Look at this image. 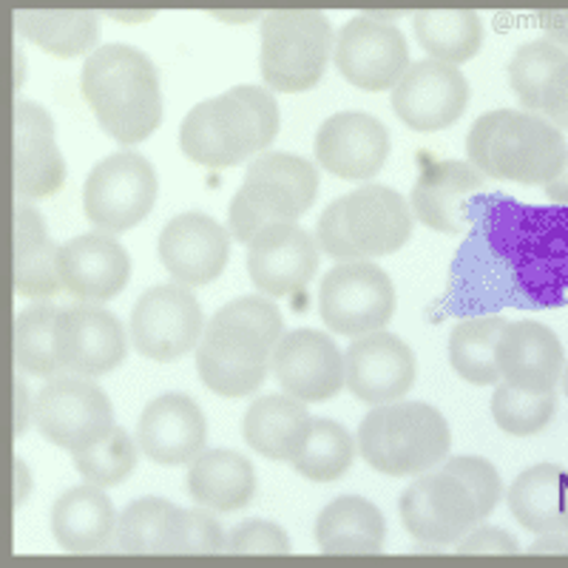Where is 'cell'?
Masks as SVG:
<instances>
[{"instance_id": "cell-1", "label": "cell", "mask_w": 568, "mask_h": 568, "mask_svg": "<svg viewBox=\"0 0 568 568\" xmlns=\"http://www.w3.org/2000/svg\"><path fill=\"white\" fill-rule=\"evenodd\" d=\"M284 336L282 311L271 296H240L222 304L196 344V375L222 398H245L265 384L273 349Z\"/></svg>"}, {"instance_id": "cell-2", "label": "cell", "mask_w": 568, "mask_h": 568, "mask_svg": "<svg viewBox=\"0 0 568 568\" xmlns=\"http://www.w3.org/2000/svg\"><path fill=\"white\" fill-rule=\"evenodd\" d=\"M80 91L111 140L140 145L160 129V74L149 54L134 45L109 43L94 49L83 63Z\"/></svg>"}, {"instance_id": "cell-3", "label": "cell", "mask_w": 568, "mask_h": 568, "mask_svg": "<svg viewBox=\"0 0 568 568\" xmlns=\"http://www.w3.org/2000/svg\"><path fill=\"white\" fill-rule=\"evenodd\" d=\"M278 103L271 89L233 85L220 98L202 100L180 123V149L191 162L211 171H227L276 140Z\"/></svg>"}, {"instance_id": "cell-4", "label": "cell", "mask_w": 568, "mask_h": 568, "mask_svg": "<svg viewBox=\"0 0 568 568\" xmlns=\"http://www.w3.org/2000/svg\"><path fill=\"white\" fill-rule=\"evenodd\" d=\"M566 136L535 111L500 109L478 116L466 134V160L500 182L546 185L566 160Z\"/></svg>"}, {"instance_id": "cell-5", "label": "cell", "mask_w": 568, "mask_h": 568, "mask_svg": "<svg viewBox=\"0 0 568 568\" xmlns=\"http://www.w3.org/2000/svg\"><path fill=\"white\" fill-rule=\"evenodd\" d=\"M355 444L375 471L415 478L449 458L453 433L444 415L424 400H393L364 415Z\"/></svg>"}, {"instance_id": "cell-6", "label": "cell", "mask_w": 568, "mask_h": 568, "mask_svg": "<svg viewBox=\"0 0 568 568\" xmlns=\"http://www.w3.org/2000/svg\"><path fill=\"white\" fill-rule=\"evenodd\" d=\"M333 27L316 9H276L262 14L258 71L271 91L302 94L322 83L333 54Z\"/></svg>"}, {"instance_id": "cell-7", "label": "cell", "mask_w": 568, "mask_h": 568, "mask_svg": "<svg viewBox=\"0 0 568 568\" xmlns=\"http://www.w3.org/2000/svg\"><path fill=\"white\" fill-rule=\"evenodd\" d=\"M34 426L49 444L78 455L109 438L114 429V407L94 378L54 375L45 378L34 395Z\"/></svg>"}, {"instance_id": "cell-8", "label": "cell", "mask_w": 568, "mask_h": 568, "mask_svg": "<svg viewBox=\"0 0 568 568\" xmlns=\"http://www.w3.org/2000/svg\"><path fill=\"white\" fill-rule=\"evenodd\" d=\"M160 180L136 151H116L100 160L83 185V213L98 231L125 233L154 211Z\"/></svg>"}, {"instance_id": "cell-9", "label": "cell", "mask_w": 568, "mask_h": 568, "mask_svg": "<svg viewBox=\"0 0 568 568\" xmlns=\"http://www.w3.org/2000/svg\"><path fill=\"white\" fill-rule=\"evenodd\" d=\"M395 313V284L387 271L369 262H336L322 278L318 316L333 333L347 338L384 329Z\"/></svg>"}, {"instance_id": "cell-10", "label": "cell", "mask_w": 568, "mask_h": 568, "mask_svg": "<svg viewBox=\"0 0 568 568\" xmlns=\"http://www.w3.org/2000/svg\"><path fill=\"white\" fill-rule=\"evenodd\" d=\"M205 333V313L191 287L156 284L131 307L129 336L136 353L151 362H176L196 349Z\"/></svg>"}, {"instance_id": "cell-11", "label": "cell", "mask_w": 568, "mask_h": 568, "mask_svg": "<svg viewBox=\"0 0 568 568\" xmlns=\"http://www.w3.org/2000/svg\"><path fill=\"white\" fill-rule=\"evenodd\" d=\"M333 63L355 89L389 91L409 69L407 38L387 14H355L338 32Z\"/></svg>"}, {"instance_id": "cell-12", "label": "cell", "mask_w": 568, "mask_h": 568, "mask_svg": "<svg viewBox=\"0 0 568 568\" xmlns=\"http://www.w3.org/2000/svg\"><path fill=\"white\" fill-rule=\"evenodd\" d=\"M400 524L424 546H458L478 524H484L475 497L446 469L424 471L398 500Z\"/></svg>"}, {"instance_id": "cell-13", "label": "cell", "mask_w": 568, "mask_h": 568, "mask_svg": "<svg viewBox=\"0 0 568 568\" xmlns=\"http://www.w3.org/2000/svg\"><path fill=\"white\" fill-rule=\"evenodd\" d=\"M54 349L63 373L100 378L114 373L125 362L129 338L114 313L98 307L94 302H80L58 313Z\"/></svg>"}, {"instance_id": "cell-14", "label": "cell", "mask_w": 568, "mask_h": 568, "mask_svg": "<svg viewBox=\"0 0 568 568\" xmlns=\"http://www.w3.org/2000/svg\"><path fill=\"white\" fill-rule=\"evenodd\" d=\"M333 205L355 258L393 256L413 236V205L387 185L355 187Z\"/></svg>"}, {"instance_id": "cell-15", "label": "cell", "mask_w": 568, "mask_h": 568, "mask_svg": "<svg viewBox=\"0 0 568 568\" xmlns=\"http://www.w3.org/2000/svg\"><path fill=\"white\" fill-rule=\"evenodd\" d=\"M247 276L258 293L284 298L316 278L322 245L298 222L267 225L247 242Z\"/></svg>"}, {"instance_id": "cell-16", "label": "cell", "mask_w": 568, "mask_h": 568, "mask_svg": "<svg viewBox=\"0 0 568 568\" xmlns=\"http://www.w3.org/2000/svg\"><path fill=\"white\" fill-rule=\"evenodd\" d=\"M393 142L387 125L367 111H338L318 125L313 156L318 169L347 182H367L387 165Z\"/></svg>"}, {"instance_id": "cell-17", "label": "cell", "mask_w": 568, "mask_h": 568, "mask_svg": "<svg viewBox=\"0 0 568 568\" xmlns=\"http://www.w3.org/2000/svg\"><path fill=\"white\" fill-rule=\"evenodd\" d=\"M415 375L413 347L387 329L358 336L344 353V387L369 407L404 398L415 387Z\"/></svg>"}, {"instance_id": "cell-18", "label": "cell", "mask_w": 568, "mask_h": 568, "mask_svg": "<svg viewBox=\"0 0 568 568\" xmlns=\"http://www.w3.org/2000/svg\"><path fill=\"white\" fill-rule=\"evenodd\" d=\"M469 83L458 65L440 60L409 63L393 89V111L413 131H444L464 116Z\"/></svg>"}, {"instance_id": "cell-19", "label": "cell", "mask_w": 568, "mask_h": 568, "mask_svg": "<svg viewBox=\"0 0 568 568\" xmlns=\"http://www.w3.org/2000/svg\"><path fill=\"white\" fill-rule=\"evenodd\" d=\"M162 267L185 287H205L225 273L231 258V231L202 211L174 216L156 240Z\"/></svg>"}, {"instance_id": "cell-20", "label": "cell", "mask_w": 568, "mask_h": 568, "mask_svg": "<svg viewBox=\"0 0 568 568\" xmlns=\"http://www.w3.org/2000/svg\"><path fill=\"white\" fill-rule=\"evenodd\" d=\"M278 387L304 404L336 398L344 387V355L327 333L293 329L278 338L271 362Z\"/></svg>"}, {"instance_id": "cell-21", "label": "cell", "mask_w": 568, "mask_h": 568, "mask_svg": "<svg viewBox=\"0 0 568 568\" xmlns=\"http://www.w3.org/2000/svg\"><path fill=\"white\" fill-rule=\"evenodd\" d=\"M63 291L80 302L103 304L125 291L131 278V256L114 233L94 231L65 242L58 253Z\"/></svg>"}, {"instance_id": "cell-22", "label": "cell", "mask_w": 568, "mask_h": 568, "mask_svg": "<svg viewBox=\"0 0 568 568\" xmlns=\"http://www.w3.org/2000/svg\"><path fill=\"white\" fill-rule=\"evenodd\" d=\"M207 420L194 398L165 393L149 400L136 424L142 455L160 466H185L205 453Z\"/></svg>"}, {"instance_id": "cell-23", "label": "cell", "mask_w": 568, "mask_h": 568, "mask_svg": "<svg viewBox=\"0 0 568 568\" xmlns=\"http://www.w3.org/2000/svg\"><path fill=\"white\" fill-rule=\"evenodd\" d=\"M495 362L500 382L526 393H555L566 369V349L551 327L529 318L506 322L497 338Z\"/></svg>"}, {"instance_id": "cell-24", "label": "cell", "mask_w": 568, "mask_h": 568, "mask_svg": "<svg viewBox=\"0 0 568 568\" xmlns=\"http://www.w3.org/2000/svg\"><path fill=\"white\" fill-rule=\"evenodd\" d=\"M65 182V160L54 140V120L43 105L20 100L14 105V194L45 200Z\"/></svg>"}, {"instance_id": "cell-25", "label": "cell", "mask_w": 568, "mask_h": 568, "mask_svg": "<svg viewBox=\"0 0 568 568\" xmlns=\"http://www.w3.org/2000/svg\"><path fill=\"white\" fill-rule=\"evenodd\" d=\"M509 85L526 111L568 129V49L551 38L524 43L509 60Z\"/></svg>"}, {"instance_id": "cell-26", "label": "cell", "mask_w": 568, "mask_h": 568, "mask_svg": "<svg viewBox=\"0 0 568 568\" xmlns=\"http://www.w3.org/2000/svg\"><path fill=\"white\" fill-rule=\"evenodd\" d=\"M486 174L471 162L440 160L420 171L413 187V213L429 231L460 233L466 227V196L480 191Z\"/></svg>"}, {"instance_id": "cell-27", "label": "cell", "mask_w": 568, "mask_h": 568, "mask_svg": "<svg viewBox=\"0 0 568 568\" xmlns=\"http://www.w3.org/2000/svg\"><path fill=\"white\" fill-rule=\"evenodd\" d=\"M116 524L120 517L103 486H74L63 491L52 506V535L60 549L69 555L103 551L116 540Z\"/></svg>"}, {"instance_id": "cell-28", "label": "cell", "mask_w": 568, "mask_h": 568, "mask_svg": "<svg viewBox=\"0 0 568 568\" xmlns=\"http://www.w3.org/2000/svg\"><path fill=\"white\" fill-rule=\"evenodd\" d=\"M311 429L313 415L307 413L304 400L287 393L253 400L242 418V438L253 453L267 460H287V464L302 455Z\"/></svg>"}, {"instance_id": "cell-29", "label": "cell", "mask_w": 568, "mask_h": 568, "mask_svg": "<svg viewBox=\"0 0 568 568\" xmlns=\"http://www.w3.org/2000/svg\"><path fill=\"white\" fill-rule=\"evenodd\" d=\"M58 253L45 220L29 200L14 205V293L40 302L63 291L58 273Z\"/></svg>"}, {"instance_id": "cell-30", "label": "cell", "mask_w": 568, "mask_h": 568, "mask_svg": "<svg viewBox=\"0 0 568 568\" xmlns=\"http://www.w3.org/2000/svg\"><path fill=\"white\" fill-rule=\"evenodd\" d=\"M313 537L324 555H382L387 520L382 509L364 497H336L318 511Z\"/></svg>"}, {"instance_id": "cell-31", "label": "cell", "mask_w": 568, "mask_h": 568, "mask_svg": "<svg viewBox=\"0 0 568 568\" xmlns=\"http://www.w3.org/2000/svg\"><path fill=\"white\" fill-rule=\"evenodd\" d=\"M187 495L213 511H240L256 495V469L233 449H205L191 460Z\"/></svg>"}, {"instance_id": "cell-32", "label": "cell", "mask_w": 568, "mask_h": 568, "mask_svg": "<svg viewBox=\"0 0 568 568\" xmlns=\"http://www.w3.org/2000/svg\"><path fill=\"white\" fill-rule=\"evenodd\" d=\"M509 511L531 535L566 531L568 471L557 464H537L520 471L509 489Z\"/></svg>"}, {"instance_id": "cell-33", "label": "cell", "mask_w": 568, "mask_h": 568, "mask_svg": "<svg viewBox=\"0 0 568 568\" xmlns=\"http://www.w3.org/2000/svg\"><path fill=\"white\" fill-rule=\"evenodd\" d=\"M116 546L125 555H182L185 509L165 497H140L120 515Z\"/></svg>"}, {"instance_id": "cell-34", "label": "cell", "mask_w": 568, "mask_h": 568, "mask_svg": "<svg viewBox=\"0 0 568 568\" xmlns=\"http://www.w3.org/2000/svg\"><path fill=\"white\" fill-rule=\"evenodd\" d=\"M18 32L54 58H83L100 49V14L91 9H23Z\"/></svg>"}, {"instance_id": "cell-35", "label": "cell", "mask_w": 568, "mask_h": 568, "mask_svg": "<svg viewBox=\"0 0 568 568\" xmlns=\"http://www.w3.org/2000/svg\"><path fill=\"white\" fill-rule=\"evenodd\" d=\"M304 205L291 187L276 180H245L233 194L227 211V231L236 242L247 245L262 227L276 222H298L304 216Z\"/></svg>"}, {"instance_id": "cell-36", "label": "cell", "mask_w": 568, "mask_h": 568, "mask_svg": "<svg viewBox=\"0 0 568 568\" xmlns=\"http://www.w3.org/2000/svg\"><path fill=\"white\" fill-rule=\"evenodd\" d=\"M413 20L418 45L440 63H466L484 45V18L471 9H426Z\"/></svg>"}, {"instance_id": "cell-37", "label": "cell", "mask_w": 568, "mask_h": 568, "mask_svg": "<svg viewBox=\"0 0 568 568\" xmlns=\"http://www.w3.org/2000/svg\"><path fill=\"white\" fill-rule=\"evenodd\" d=\"M504 327V316H475L455 324L449 333V364L466 384H475V387L500 384L495 347Z\"/></svg>"}, {"instance_id": "cell-38", "label": "cell", "mask_w": 568, "mask_h": 568, "mask_svg": "<svg viewBox=\"0 0 568 568\" xmlns=\"http://www.w3.org/2000/svg\"><path fill=\"white\" fill-rule=\"evenodd\" d=\"M58 307L49 298L29 304L14 316V367L32 378H54L60 375L58 349H54V322Z\"/></svg>"}, {"instance_id": "cell-39", "label": "cell", "mask_w": 568, "mask_h": 568, "mask_svg": "<svg viewBox=\"0 0 568 568\" xmlns=\"http://www.w3.org/2000/svg\"><path fill=\"white\" fill-rule=\"evenodd\" d=\"M358 444L342 424L327 418H313L311 438L304 444L302 455L293 460V469L313 484H333L344 478L353 466Z\"/></svg>"}, {"instance_id": "cell-40", "label": "cell", "mask_w": 568, "mask_h": 568, "mask_svg": "<svg viewBox=\"0 0 568 568\" xmlns=\"http://www.w3.org/2000/svg\"><path fill=\"white\" fill-rule=\"evenodd\" d=\"M557 409L555 393H526L515 384H495L491 393V418L500 433L511 438H531L551 424Z\"/></svg>"}, {"instance_id": "cell-41", "label": "cell", "mask_w": 568, "mask_h": 568, "mask_svg": "<svg viewBox=\"0 0 568 568\" xmlns=\"http://www.w3.org/2000/svg\"><path fill=\"white\" fill-rule=\"evenodd\" d=\"M140 453V444L125 433L123 426H114L109 438L74 455V469L80 471L85 484L111 489V486L125 484L134 475Z\"/></svg>"}, {"instance_id": "cell-42", "label": "cell", "mask_w": 568, "mask_h": 568, "mask_svg": "<svg viewBox=\"0 0 568 568\" xmlns=\"http://www.w3.org/2000/svg\"><path fill=\"white\" fill-rule=\"evenodd\" d=\"M245 180L282 182V185H287L293 194L298 196L304 211H311V205L316 202L318 194L316 162L304 160V156L296 154H287V151H262V154H256V160L247 165Z\"/></svg>"}, {"instance_id": "cell-43", "label": "cell", "mask_w": 568, "mask_h": 568, "mask_svg": "<svg viewBox=\"0 0 568 568\" xmlns=\"http://www.w3.org/2000/svg\"><path fill=\"white\" fill-rule=\"evenodd\" d=\"M444 469L469 489L484 520L497 509L500 497H504V484H500V475L489 460L478 458V455H455V458L444 460Z\"/></svg>"}, {"instance_id": "cell-44", "label": "cell", "mask_w": 568, "mask_h": 568, "mask_svg": "<svg viewBox=\"0 0 568 568\" xmlns=\"http://www.w3.org/2000/svg\"><path fill=\"white\" fill-rule=\"evenodd\" d=\"M291 537L271 520H242L227 531L225 555H291Z\"/></svg>"}, {"instance_id": "cell-45", "label": "cell", "mask_w": 568, "mask_h": 568, "mask_svg": "<svg viewBox=\"0 0 568 568\" xmlns=\"http://www.w3.org/2000/svg\"><path fill=\"white\" fill-rule=\"evenodd\" d=\"M227 535L213 509H185V551L182 555H225Z\"/></svg>"}, {"instance_id": "cell-46", "label": "cell", "mask_w": 568, "mask_h": 568, "mask_svg": "<svg viewBox=\"0 0 568 568\" xmlns=\"http://www.w3.org/2000/svg\"><path fill=\"white\" fill-rule=\"evenodd\" d=\"M458 555H520L515 537L495 526H475L458 542Z\"/></svg>"}, {"instance_id": "cell-47", "label": "cell", "mask_w": 568, "mask_h": 568, "mask_svg": "<svg viewBox=\"0 0 568 568\" xmlns=\"http://www.w3.org/2000/svg\"><path fill=\"white\" fill-rule=\"evenodd\" d=\"M29 424H34V400L29 398V389L23 378H14V438H23L29 433Z\"/></svg>"}, {"instance_id": "cell-48", "label": "cell", "mask_w": 568, "mask_h": 568, "mask_svg": "<svg viewBox=\"0 0 568 568\" xmlns=\"http://www.w3.org/2000/svg\"><path fill=\"white\" fill-rule=\"evenodd\" d=\"M529 555H568V531L537 535V540L529 546Z\"/></svg>"}, {"instance_id": "cell-49", "label": "cell", "mask_w": 568, "mask_h": 568, "mask_svg": "<svg viewBox=\"0 0 568 568\" xmlns=\"http://www.w3.org/2000/svg\"><path fill=\"white\" fill-rule=\"evenodd\" d=\"M546 196H549L555 205H568V151H566V160H562V169L557 171L555 180L546 182Z\"/></svg>"}, {"instance_id": "cell-50", "label": "cell", "mask_w": 568, "mask_h": 568, "mask_svg": "<svg viewBox=\"0 0 568 568\" xmlns=\"http://www.w3.org/2000/svg\"><path fill=\"white\" fill-rule=\"evenodd\" d=\"M542 27L549 29L555 43L568 45V12H546L542 14Z\"/></svg>"}, {"instance_id": "cell-51", "label": "cell", "mask_w": 568, "mask_h": 568, "mask_svg": "<svg viewBox=\"0 0 568 568\" xmlns=\"http://www.w3.org/2000/svg\"><path fill=\"white\" fill-rule=\"evenodd\" d=\"M29 486H32V480H29V466L18 458L14 460V504H27Z\"/></svg>"}, {"instance_id": "cell-52", "label": "cell", "mask_w": 568, "mask_h": 568, "mask_svg": "<svg viewBox=\"0 0 568 568\" xmlns=\"http://www.w3.org/2000/svg\"><path fill=\"white\" fill-rule=\"evenodd\" d=\"M216 18L227 20V23H233V20H245V23H251V20H262V14L258 12H216Z\"/></svg>"}, {"instance_id": "cell-53", "label": "cell", "mask_w": 568, "mask_h": 568, "mask_svg": "<svg viewBox=\"0 0 568 568\" xmlns=\"http://www.w3.org/2000/svg\"><path fill=\"white\" fill-rule=\"evenodd\" d=\"M111 18H116V20H149L151 12H111Z\"/></svg>"}, {"instance_id": "cell-54", "label": "cell", "mask_w": 568, "mask_h": 568, "mask_svg": "<svg viewBox=\"0 0 568 568\" xmlns=\"http://www.w3.org/2000/svg\"><path fill=\"white\" fill-rule=\"evenodd\" d=\"M560 387H562V395H566V398H568V364H566V369H562V378H560Z\"/></svg>"}, {"instance_id": "cell-55", "label": "cell", "mask_w": 568, "mask_h": 568, "mask_svg": "<svg viewBox=\"0 0 568 568\" xmlns=\"http://www.w3.org/2000/svg\"><path fill=\"white\" fill-rule=\"evenodd\" d=\"M566 531H568V511H566Z\"/></svg>"}]
</instances>
